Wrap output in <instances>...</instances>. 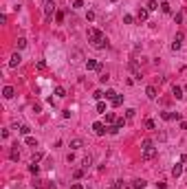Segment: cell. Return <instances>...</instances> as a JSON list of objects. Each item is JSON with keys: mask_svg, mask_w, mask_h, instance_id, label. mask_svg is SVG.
<instances>
[{"mask_svg": "<svg viewBox=\"0 0 187 189\" xmlns=\"http://www.w3.org/2000/svg\"><path fill=\"white\" fill-rule=\"evenodd\" d=\"M183 163H176V165H174V167H172V176H174V178H178V176L180 174H183Z\"/></svg>", "mask_w": 187, "mask_h": 189, "instance_id": "obj_9", "label": "cell"}, {"mask_svg": "<svg viewBox=\"0 0 187 189\" xmlns=\"http://www.w3.org/2000/svg\"><path fill=\"white\" fill-rule=\"evenodd\" d=\"M82 145H84V141H82V138H73V141H71V149H79Z\"/></svg>", "mask_w": 187, "mask_h": 189, "instance_id": "obj_15", "label": "cell"}, {"mask_svg": "<svg viewBox=\"0 0 187 189\" xmlns=\"http://www.w3.org/2000/svg\"><path fill=\"white\" fill-rule=\"evenodd\" d=\"M44 2H46V0H44Z\"/></svg>", "mask_w": 187, "mask_h": 189, "instance_id": "obj_42", "label": "cell"}, {"mask_svg": "<svg viewBox=\"0 0 187 189\" xmlns=\"http://www.w3.org/2000/svg\"><path fill=\"white\" fill-rule=\"evenodd\" d=\"M38 169H40L38 163H31V165H29V171H31V174H38Z\"/></svg>", "mask_w": 187, "mask_h": 189, "instance_id": "obj_32", "label": "cell"}, {"mask_svg": "<svg viewBox=\"0 0 187 189\" xmlns=\"http://www.w3.org/2000/svg\"><path fill=\"white\" fill-rule=\"evenodd\" d=\"M24 46H27V40H24V37H18V40H15V48H18V51H22Z\"/></svg>", "mask_w": 187, "mask_h": 189, "instance_id": "obj_19", "label": "cell"}, {"mask_svg": "<svg viewBox=\"0 0 187 189\" xmlns=\"http://www.w3.org/2000/svg\"><path fill=\"white\" fill-rule=\"evenodd\" d=\"M93 132H95L97 136H104L106 132H108V125L101 123V121H97V123H93Z\"/></svg>", "mask_w": 187, "mask_h": 189, "instance_id": "obj_3", "label": "cell"}, {"mask_svg": "<svg viewBox=\"0 0 187 189\" xmlns=\"http://www.w3.org/2000/svg\"><path fill=\"white\" fill-rule=\"evenodd\" d=\"M90 165H93V156H86V158L82 160V167H84V169H88Z\"/></svg>", "mask_w": 187, "mask_h": 189, "instance_id": "obj_21", "label": "cell"}, {"mask_svg": "<svg viewBox=\"0 0 187 189\" xmlns=\"http://www.w3.org/2000/svg\"><path fill=\"white\" fill-rule=\"evenodd\" d=\"M148 13H150V11H148V9H139V13H137V18H139V20H145V18H148Z\"/></svg>", "mask_w": 187, "mask_h": 189, "instance_id": "obj_23", "label": "cell"}, {"mask_svg": "<svg viewBox=\"0 0 187 189\" xmlns=\"http://www.w3.org/2000/svg\"><path fill=\"white\" fill-rule=\"evenodd\" d=\"M117 123V116L112 112H106V125H115Z\"/></svg>", "mask_w": 187, "mask_h": 189, "instance_id": "obj_14", "label": "cell"}, {"mask_svg": "<svg viewBox=\"0 0 187 189\" xmlns=\"http://www.w3.org/2000/svg\"><path fill=\"white\" fill-rule=\"evenodd\" d=\"M130 70H132L134 79H141V68H139V62H137V59H132V62H130Z\"/></svg>", "mask_w": 187, "mask_h": 189, "instance_id": "obj_6", "label": "cell"}, {"mask_svg": "<svg viewBox=\"0 0 187 189\" xmlns=\"http://www.w3.org/2000/svg\"><path fill=\"white\" fill-rule=\"evenodd\" d=\"M84 174H86V169L82 167V169H75V174H73V176H75V178L79 180V178H84Z\"/></svg>", "mask_w": 187, "mask_h": 189, "instance_id": "obj_28", "label": "cell"}, {"mask_svg": "<svg viewBox=\"0 0 187 189\" xmlns=\"http://www.w3.org/2000/svg\"><path fill=\"white\" fill-rule=\"evenodd\" d=\"M172 92H174V97H176V99L183 97V88H180V86H174V88H172Z\"/></svg>", "mask_w": 187, "mask_h": 189, "instance_id": "obj_20", "label": "cell"}, {"mask_svg": "<svg viewBox=\"0 0 187 189\" xmlns=\"http://www.w3.org/2000/svg\"><path fill=\"white\" fill-rule=\"evenodd\" d=\"M20 62H22L20 53H13V55H11V59H9V66H11V68H18V66H20Z\"/></svg>", "mask_w": 187, "mask_h": 189, "instance_id": "obj_7", "label": "cell"}, {"mask_svg": "<svg viewBox=\"0 0 187 189\" xmlns=\"http://www.w3.org/2000/svg\"><path fill=\"white\" fill-rule=\"evenodd\" d=\"M86 37H88V42L93 44L95 48H108V40H106V35L99 29H88Z\"/></svg>", "mask_w": 187, "mask_h": 189, "instance_id": "obj_1", "label": "cell"}, {"mask_svg": "<svg viewBox=\"0 0 187 189\" xmlns=\"http://www.w3.org/2000/svg\"><path fill=\"white\" fill-rule=\"evenodd\" d=\"M158 7H161V4H158V2H156V0H150V2H148V4H145V9H148V11H156Z\"/></svg>", "mask_w": 187, "mask_h": 189, "instance_id": "obj_17", "label": "cell"}, {"mask_svg": "<svg viewBox=\"0 0 187 189\" xmlns=\"http://www.w3.org/2000/svg\"><path fill=\"white\" fill-rule=\"evenodd\" d=\"M183 40H185L183 33H176V35H174V42H172V48H174V51H178V48L183 46Z\"/></svg>", "mask_w": 187, "mask_h": 189, "instance_id": "obj_5", "label": "cell"}, {"mask_svg": "<svg viewBox=\"0 0 187 189\" xmlns=\"http://www.w3.org/2000/svg\"><path fill=\"white\" fill-rule=\"evenodd\" d=\"M145 127H148V130H156V123L152 119H145Z\"/></svg>", "mask_w": 187, "mask_h": 189, "instance_id": "obj_27", "label": "cell"}, {"mask_svg": "<svg viewBox=\"0 0 187 189\" xmlns=\"http://www.w3.org/2000/svg\"><path fill=\"white\" fill-rule=\"evenodd\" d=\"M110 103L115 105V108H119V105L123 103V97H121V94H117V97H112V99H110Z\"/></svg>", "mask_w": 187, "mask_h": 189, "instance_id": "obj_16", "label": "cell"}, {"mask_svg": "<svg viewBox=\"0 0 187 189\" xmlns=\"http://www.w3.org/2000/svg\"><path fill=\"white\" fill-rule=\"evenodd\" d=\"M71 189H84V187L79 185V182H75V185H71Z\"/></svg>", "mask_w": 187, "mask_h": 189, "instance_id": "obj_38", "label": "cell"}, {"mask_svg": "<svg viewBox=\"0 0 187 189\" xmlns=\"http://www.w3.org/2000/svg\"><path fill=\"white\" fill-rule=\"evenodd\" d=\"M18 147H20V145L15 143V145L9 149V158H11V160H20V149H18Z\"/></svg>", "mask_w": 187, "mask_h": 189, "instance_id": "obj_8", "label": "cell"}, {"mask_svg": "<svg viewBox=\"0 0 187 189\" xmlns=\"http://www.w3.org/2000/svg\"><path fill=\"white\" fill-rule=\"evenodd\" d=\"M55 20H57V22H64V13H62V11H57V13H55Z\"/></svg>", "mask_w": 187, "mask_h": 189, "instance_id": "obj_36", "label": "cell"}, {"mask_svg": "<svg viewBox=\"0 0 187 189\" xmlns=\"http://www.w3.org/2000/svg\"><path fill=\"white\" fill-rule=\"evenodd\" d=\"M123 22H126V24H134V15L126 13V15H123Z\"/></svg>", "mask_w": 187, "mask_h": 189, "instance_id": "obj_25", "label": "cell"}, {"mask_svg": "<svg viewBox=\"0 0 187 189\" xmlns=\"http://www.w3.org/2000/svg\"><path fill=\"white\" fill-rule=\"evenodd\" d=\"M145 185H148V182H145L143 178H139V180H134V185H132V189H145Z\"/></svg>", "mask_w": 187, "mask_h": 189, "instance_id": "obj_18", "label": "cell"}, {"mask_svg": "<svg viewBox=\"0 0 187 189\" xmlns=\"http://www.w3.org/2000/svg\"><path fill=\"white\" fill-rule=\"evenodd\" d=\"M53 13H55V2H53V0H46V2H44V18L51 20V18H53Z\"/></svg>", "mask_w": 187, "mask_h": 189, "instance_id": "obj_2", "label": "cell"}, {"mask_svg": "<svg viewBox=\"0 0 187 189\" xmlns=\"http://www.w3.org/2000/svg\"><path fill=\"white\" fill-rule=\"evenodd\" d=\"M86 68L88 70H99V62L97 59H86Z\"/></svg>", "mask_w": 187, "mask_h": 189, "instance_id": "obj_11", "label": "cell"}, {"mask_svg": "<svg viewBox=\"0 0 187 189\" xmlns=\"http://www.w3.org/2000/svg\"><path fill=\"white\" fill-rule=\"evenodd\" d=\"M104 97H106V99H112V97H117V92H115V90H106Z\"/></svg>", "mask_w": 187, "mask_h": 189, "instance_id": "obj_35", "label": "cell"}, {"mask_svg": "<svg viewBox=\"0 0 187 189\" xmlns=\"http://www.w3.org/2000/svg\"><path fill=\"white\" fill-rule=\"evenodd\" d=\"M108 189H119V187H117V185H110V187H108Z\"/></svg>", "mask_w": 187, "mask_h": 189, "instance_id": "obj_39", "label": "cell"}, {"mask_svg": "<svg viewBox=\"0 0 187 189\" xmlns=\"http://www.w3.org/2000/svg\"><path fill=\"white\" fill-rule=\"evenodd\" d=\"M145 94H148V99H156L158 97V92H156L154 86H148V88H145Z\"/></svg>", "mask_w": 187, "mask_h": 189, "instance_id": "obj_12", "label": "cell"}, {"mask_svg": "<svg viewBox=\"0 0 187 189\" xmlns=\"http://www.w3.org/2000/svg\"><path fill=\"white\" fill-rule=\"evenodd\" d=\"M134 114H137V110H134V108H128V110H126V119H128V121H132Z\"/></svg>", "mask_w": 187, "mask_h": 189, "instance_id": "obj_22", "label": "cell"}, {"mask_svg": "<svg viewBox=\"0 0 187 189\" xmlns=\"http://www.w3.org/2000/svg\"><path fill=\"white\" fill-rule=\"evenodd\" d=\"M97 112H101V114H106V112H108V110H106V103H104V101H99V103H97Z\"/></svg>", "mask_w": 187, "mask_h": 189, "instance_id": "obj_26", "label": "cell"}, {"mask_svg": "<svg viewBox=\"0 0 187 189\" xmlns=\"http://www.w3.org/2000/svg\"><path fill=\"white\" fill-rule=\"evenodd\" d=\"M104 94H106V92H101V90H95V94H93V97H95V99H101Z\"/></svg>", "mask_w": 187, "mask_h": 189, "instance_id": "obj_37", "label": "cell"}, {"mask_svg": "<svg viewBox=\"0 0 187 189\" xmlns=\"http://www.w3.org/2000/svg\"><path fill=\"white\" fill-rule=\"evenodd\" d=\"M112 2H117V0H112Z\"/></svg>", "mask_w": 187, "mask_h": 189, "instance_id": "obj_40", "label": "cell"}, {"mask_svg": "<svg viewBox=\"0 0 187 189\" xmlns=\"http://www.w3.org/2000/svg\"><path fill=\"white\" fill-rule=\"evenodd\" d=\"M84 7V0H75V2H73V9H82Z\"/></svg>", "mask_w": 187, "mask_h": 189, "instance_id": "obj_34", "label": "cell"}, {"mask_svg": "<svg viewBox=\"0 0 187 189\" xmlns=\"http://www.w3.org/2000/svg\"><path fill=\"white\" fill-rule=\"evenodd\" d=\"M55 97H66V90L62 86H57V88H55Z\"/></svg>", "mask_w": 187, "mask_h": 189, "instance_id": "obj_24", "label": "cell"}, {"mask_svg": "<svg viewBox=\"0 0 187 189\" xmlns=\"http://www.w3.org/2000/svg\"><path fill=\"white\" fill-rule=\"evenodd\" d=\"M161 11H163V13H169V11H172L169 2H161Z\"/></svg>", "mask_w": 187, "mask_h": 189, "instance_id": "obj_30", "label": "cell"}, {"mask_svg": "<svg viewBox=\"0 0 187 189\" xmlns=\"http://www.w3.org/2000/svg\"><path fill=\"white\" fill-rule=\"evenodd\" d=\"M13 127L20 132V134H24V136H29V132H31V127H29V125H18V123H15Z\"/></svg>", "mask_w": 187, "mask_h": 189, "instance_id": "obj_13", "label": "cell"}, {"mask_svg": "<svg viewBox=\"0 0 187 189\" xmlns=\"http://www.w3.org/2000/svg\"><path fill=\"white\" fill-rule=\"evenodd\" d=\"M126 121H128V119H117L115 127H117V130H123V125H126Z\"/></svg>", "mask_w": 187, "mask_h": 189, "instance_id": "obj_29", "label": "cell"}, {"mask_svg": "<svg viewBox=\"0 0 187 189\" xmlns=\"http://www.w3.org/2000/svg\"><path fill=\"white\" fill-rule=\"evenodd\" d=\"M27 145H31V147H38V141L33 136H27Z\"/></svg>", "mask_w": 187, "mask_h": 189, "instance_id": "obj_31", "label": "cell"}, {"mask_svg": "<svg viewBox=\"0 0 187 189\" xmlns=\"http://www.w3.org/2000/svg\"><path fill=\"white\" fill-rule=\"evenodd\" d=\"M51 189H55V187H51Z\"/></svg>", "mask_w": 187, "mask_h": 189, "instance_id": "obj_41", "label": "cell"}, {"mask_svg": "<svg viewBox=\"0 0 187 189\" xmlns=\"http://www.w3.org/2000/svg\"><path fill=\"white\" fill-rule=\"evenodd\" d=\"M13 94H15L13 86H4V88H2V97H4V99H11Z\"/></svg>", "mask_w": 187, "mask_h": 189, "instance_id": "obj_10", "label": "cell"}, {"mask_svg": "<svg viewBox=\"0 0 187 189\" xmlns=\"http://www.w3.org/2000/svg\"><path fill=\"white\" fill-rule=\"evenodd\" d=\"M154 156H156V147H154V145L143 147V158H145V160H152Z\"/></svg>", "mask_w": 187, "mask_h": 189, "instance_id": "obj_4", "label": "cell"}, {"mask_svg": "<svg viewBox=\"0 0 187 189\" xmlns=\"http://www.w3.org/2000/svg\"><path fill=\"white\" fill-rule=\"evenodd\" d=\"M108 79H110V75H108V73H101V77H99V81H101V84H106Z\"/></svg>", "mask_w": 187, "mask_h": 189, "instance_id": "obj_33", "label": "cell"}]
</instances>
